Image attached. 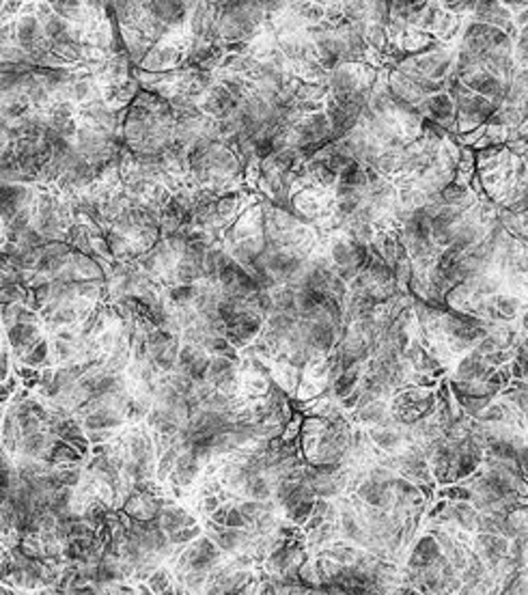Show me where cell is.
Instances as JSON below:
<instances>
[{
  "label": "cell",
  "mask_w": 528,
  "mask_h": 595,
  "mask_svg": "<svg viewBox=\"0 0 528 595\" xmlns=\"http://www.w3.org/2000/svg\"><path fill=\"white\" fill-rule=\"evenodd\" d=\"M48 332H44L42 324H26V322H17L15 326L7 328L5 330V339L9 341L11 345V352H13V361L19 363L22 361V356L42 339V336H46Z\"/></svg>",
  "instance_id": "obj_1"
},
{
  "label": "cell",
  "mask_w": 528,
  "mask_h": 595,
  "mask_svg": "<svg viewBox=\"0 0 528 595\" xmlns=\"http://www.w3.org/2000/svg\"><path fill=\"white\" fill-rule=\"evenodd\" d=\"M315 501L317 499H308V501H302L298 507H293L291 511H287V513H283V518L289 522V524H293V526H304L306 522H308V518L313 515V509H315Z\"/></svg>",
  "instance_id": "obj_7"
},
{
  "label": "cell",
  "mask_w": 528,
  "mask_h": 595,
  "mask_svg": "<svg viewBox=\"0 0 528 595\" xmlns=\"http://www.w3.org/2000/svg\"><path fill=\"white\" fill-rule=\"evenodd\" d=\"M15 365H28L33 369H50L52 367V350H50V336H42L24 356L22 361L15 363Z\"/></svg>",
  "instance_id": "obj_4"
},
{
  "label": "cell",
  "mask_w": 528,
  "mask_h": 595,
  "mask_svg": "<svg viewBox=\"0 0 528 595\" xmlns=\"http://www.w3.org/2000/svg\"><path fill=\"white\" fill-rule=\"evenodd\" d=\"M225 526H229V528H242V531H248L250 528V524H248V520L244 518L242 515V511L233 505V509H231V513H229V518H227V524Z\"/></svg>",
  "instance_id": "obj_9"
},
{
  "label": "cell",
  "mask_w": 528,
  "mask_h": 595,
  "mask_svg": "<svg viewBox=\"0 0 528 595\" xmlns=\"http://www.w3.org/2000/svg\"><path fill=\"white\" fill-rule=\"evenodd\" d=\"M134 585H136V593H139V595H155L147 583H134Z\"/></svg>",
  "instance_id": "obj_11"
},
{
  "label": "cell",
  "mask_w": 528,
  "mask_h": 595,
  "mask_svg": "<svg viewBox=\"0 0 528 595\" xmlns=\"http://www.w3.org/2000/svg\"><path fill=\"white\" fill-rule=\"evenodd\" d=\"M518 324H520V330H522V334H528V307H524V311L520 313V317H518Z\"/></svg>",
  "instance_id": "obj_10"
},
{
  "label": "cell",
  "mask_w": 528,
  "mask_h": 595,
  "mask_svg": "<svg viewBox=\"0 0 528 595\" xmlns=\"http://www.w3.org/2000/svg\"><path fill=\"white\" fill-rule=\"evenodd\" d=\"M42 24H44V33H46V37L50 39V42H56V39L65 37L71 31V26H73V24L67 22V19H63L61 15H56V13L46 17Z\"/></svg>",
  "instance_id": "obj_8"
},
{
  "label": "cell",
  "mask_w": 528,
  "mask_h": 595,
  "mask_svg": "<svg viewBox=\"0 0 528 595\" xmlns=\"http://www.w3.org/2000/svg\"><path fill=\"white\" fill-rule=\"evenodd\" d=\"M490 302L496 307V311L504 317L507 322L518 320L520 313L524 311L522 298H520V295H516V293H504V291H500V293H496V295H492V298H490Z\"/></svg>",
  "instance_id": "obj_5"
},
{
  "label": "cell",
  "mask_w": 528,
  "mask_h": 595,
  "mask_svg": "<svg viewBox=\"0 0 528 595\" xmlns=\"http://www.w3.org/2000/svg\"><path fill=\"white\" fill-rule=\"evenodd\" d=\"M390 416V402L388 399H378L369 406H360L354 412V423L369 429V427H376L380 423H384Z\"/></svg>",
  "instance_id": "obj_3"
},
{
  "label": "cell",
  "mask_w": 528,
  "mask_h": 595,
  "mask_svg": "<svg viewBox=\"0 0 528 595\" xmlns=\"http://www.w3.org/2000/svg\"><path fill=\"white\" fill-rule=\"evenodd\" d=\"M175 580H177L175 571L170 569L168 563H164L162 567H158V569L151 574L149 580H147V585L151 587V591H153L155 595H162V593H166V591L175 585Z\"/></svg>",
  "instance_id": "obj_6"
},
{
  "label": "cell",
  "mask_w": 528,
  "mask_h": 595,
  "mask_svg": "<svg viewBox=\"0 0 528 595\" xmlns=\"http://www.w3.org/2000/svg\"><path fill=\"white\" fill-rule=\"evenodd\" d=\"M160 526L166 535L175 533V531H182V528H188V526H194L199 524V518L197 513L190 511L188 507H182V505H168L166 509H162L160 513Z\"/></svg>",
  "instance_id": "obj_2"
}]
</instances>
